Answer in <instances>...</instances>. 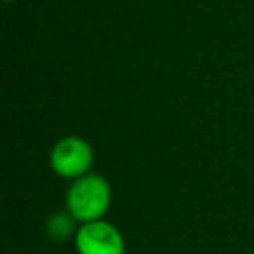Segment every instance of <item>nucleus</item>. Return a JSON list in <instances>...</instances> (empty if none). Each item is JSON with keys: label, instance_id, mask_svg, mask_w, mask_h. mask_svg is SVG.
I'll return each mask as SVG.
<instances>
[{"label": "nucleus", "instance_id": "1", "mask_svg": "<svg viewBox=\"0 0 254 254\" xmlns=\"http://www.w3.org/2000/svg\"><path fill=\"white\" fill-rule=\"evenodd\" d=\"M111 202V187L109 183L95 173H87L79 179H73L67 194L65 206L67 212L79 222L99 220Z\"/></svg>", "mask_w": 254, "mask_h": 254}, {"label": "nucleus", "instance_id": "2", "mask_svg": "<svg viewBox=\"0 0 254 254\" xmlns=\"http://www.w3.org/2000/svg\"><path fill=\"white\" fill-rule=\"evenodd\" d=\"M93 163V149L81 137H64L60 139L50 153V165L56 175L64 179H79L89 173Z\"/></svg>", "mask_w": 254, "mask_h": 254}, {"label": "nucleus", "instance_id": "3", "mask_svg": "<svg viewBox=\"0 0 254 254\" xmlns=\"http://www.w3.org/2000/svg\"><path fill=\"white\" fill-rule=\"evenodd\" d=\"M73 244L77 254H125V240L119 228L103 218L81 222Z\"/></svg>", "mask_w": 254, "mask_h": 254}, {"label": "nucleus", "instance_id": "4", "mask_svg": "<svg viewBox=\"0 0 254 254\" xmlns=\"http://www.w3.org/2000/svg\"><path fill=\"white\" fill-rule=\"evenodd\" d=\"M73 222H77L69 212H54L48 218V234L54 240H65L67 236H75Z\"/></svg>", "mask_w": 254, "mask_h": 254}]
</instances>
